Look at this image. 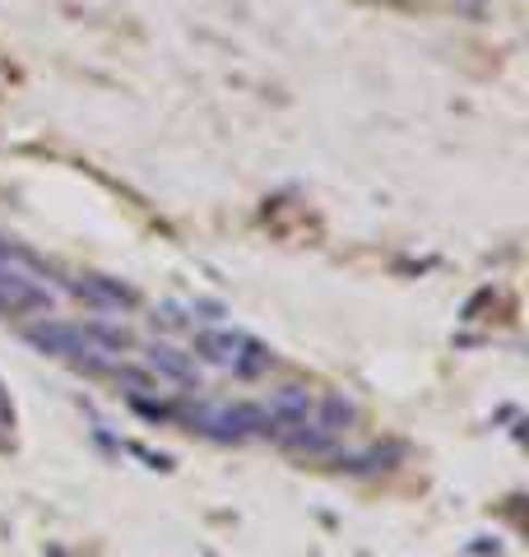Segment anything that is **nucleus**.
Listing matches in <instances>:
<instances>
[{
  "label": "nucleus",
  "instance_id": "obj_1",
  "mask_svg": "<svg viewBox=\"0 0 529 557\" xmlns=\"http://www.w3.org/2000/svg\"><path fill=\"white\" fill-rule=\"evenodd\" d=\"M190 358L209 362V368L233 372L242 381H256V376H264L274 368V354L256 335H246V330H223V325L200 330V335H196V354H190Z\"/></svg>",
  "mask_w": 529,
  "mask_h": 557
},
{
  "label": "nucleus",
  "instance_id": "obj_2",
  "mask_svg": "<svg viewBox=\"0 0 529 557\" xmlns=\"http://www.w3.org/2000/svg\"><path fill=\"white\" fill-rule=\"evenodd\" d=\"M190 432H200L209 442H246V437H274V423L264 405L256 399H237V405H200L186 409Z\"/></svg>",
  "mask_w": 529,
  "mask_h": 557
},
{
  "label": "nucleus",
  "instance_id": "obj_9",
  "mask_svg": "<svg viewBox=\"0 0 529 557\" xmlns=\"http://www.w3.org/2000/svg\"><path fill=\"white\" fill-rule=\"evenodd\" d=\"M84 335L94 344V354H131L135 348V335L121 321H84Z\"/></svg>",
  "mask_w": 529,
  "mask_h": 557
},
{
  "label": "nucleus",
  "instance_id": "obj_4",
  "mask_svg": "<svg viewBox=\"0 0 529 557\" xmlns=\"http://www.w3.org/2000/svg\"><path fill=\"white\" fill-rule=\"evenodd\" d=\"M24 344L38 348L42 358H61V362H79L84 354H94L84 321H61V317H38L33 325H24Z\"/></svg>",
  "mask_w": 529,
  "mask_h": 557
},
{
  "label": "nucleus",
  "instance_id": "obj_8",
  "mask_svg": "<svg viewBox=\"0 0 529 557\" xmlns=\"http://www.w3.org/2000/svg\"><path fill=\"white\" fill-rule=\"evenodd\" d=\"M311 423L325 432V437H334L340 442L344 432L358 423V405L353 399H344V395H325V399H316V409H311Z\"/></svg>",
  "mask_w": 529,
  "mask_h": 557
},
{
  "label": "nucleus",
  "instance_id": "obj_10",
  "mask_svg": "<svg viewBox=\"0 0 529 557\" xmlns=\"http://www.w3.org/2000/svg\"><path fill=\"white\" fill-rule=\"evenodd\" d=\"M0 423H14V405H10V395H5V386H0Z\"/></svg>",
  "mask_w": 529,
  "mask_h": 557
},
{
  "label": "nucleus",
  "instance_id": "obj_3",
  "mask_svg": "<svg viewBox=\"0 0 529 557\" xmlns=\"http://www.w3.org/2000/svg\"><path fill=\"white\" fill-rule=\"evenodd\" d=\"M57 307V293L42 284L38 270L14 265V260H0V317L5 321H24V317H51Z\"/></svg>",
  "mask_w": 529,
  "mask_h": 557
},
{
  "label": "nucleus",
  "instance_id": "obj_7",
  "mask_svg": "<svg viewBox=\"0 0 529 557\" xmlns=\"http://www.w3.org/2000/svg\"><path fill=\"white\" fill-rule=\"evenodd\" d=\"M145 362H149V372L158 376V381H172V386H196L200 381V362L190 358V354H182V348H172V344H149L145 348Z\"/></svg>",
  "mask_w": 529,
  "mask_h": 557
},
{
  "label": "nucleus",
  "instance_id": "obj_5",
  "mask_svg": "<svg viewBox=\"0 0 529 557\" xmlns=\"http://www.w3.org/2000/svg\"><path fill=\"white\" fill-rule=\"evenodd\" d=\"M70 288H75V298H84L88 307H98V311H131V307H139V293L131 284H121V278H108V274H79Z\"/></svg>",
  "mask_w": 529,
  "mask_h": 557
},
{
  "label": "nucleus",
  "instance_id": "obj_6",
  "mask_svg": "<svg viewBox=\"0 0 529 557\" xmlns=\"http://www.w3.org/2000/svg\"><path fill=\"white\" fill-rule=\"evenodd\" d=\"M311 409H316V395L307 386H279L270 399H264V413H270V423H274V437L279 432H288V428L311 423Z\"/></svg>",
  "mask_w": 529,
  "mask_h": 557
}]
</instances>
